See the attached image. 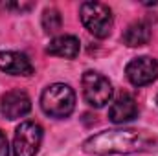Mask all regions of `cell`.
Wrapping results in <instances>:
<instances>
[{
    "label": "cell",
    "instance_id": "obj_1",
    "mask_svg": "<svg viewBox=\"0 0 158 156\" xmlns=\"http://www.w3.org/2000/svg\"><path fill=\"white\" fill-rule=\"evenodd\" d=\"M153 140L136 129H112L90 136L83 143V151L94 156L109 154H134L149 151Z\"/></svg>",
    "mask_w": 158,
    "mask_h": 156
},
{
    "label": "cell",
    "instance_id": "obj_2",
    "mask_svg": "<svg viewBox=\"0 0 158 156\" xmlns=\"http://www.w3.org/2000/svg\"><path fill=\"white\" fill-rule=\"evenodd\" d=\"M40 107L46 116L64 119L76 109V92L64 83H53L44 88L40 96Z\"/></svg>",
    "mask_w": 158,
    "mask_h": 156
},
{
    "label": "cell",
    "instance_id": "obj_3",
    "mask_svg": "<svg viewBox=\"0 0 158 156\" xmlns=\"http://www.w3.org/2000/svg\"><path fill=\"white\" fill-rule=\"evenodd\" d=\"M79 17L83 26L98 39L109 37L112 30V11L101 2H83L79 7Z\"/></svg>",
    "mask_w": 158,
    "mask_h": 156
},
{
    "label": "cell",
    "instance_id": "obj_4",
    "mask_svg": "<svg viewBox=\"0 0 158 156\" xmlns=\"http://www.w3.org/2000/svg\"><path fill=\"white\" fill-rule=\"evenodd\" d=\"M81 84H83L85 101L94 109H101L112 99V84L99 72H94V70L85 72L83 79H81Z\"/></svg>",
    "mask_w": 158,
    "mask_h": 156
},
{
    "label": "cell",
    "instance_id": "obj_5",
    "mask_svg": "<svg viewBox=\"0 0 158 156\" xmlns=\"http://www.w3.org/2000/svg\"><path fill=\"white\" fill-rule=\"evenodd\" d=\"M42 142V127L35 121H22L13 138V156H35Z\"/></svg>",
    "mask_w": 158,
    "mask_h": 156
},
{
    "label": "cell",
    "instance_id": "obj_6",
    "mask_svg": "<svg viewBox=\"0 0 158 156\" xmlns=\"http://www.w3.org/2000/svg\"><path fill=\"white\" fill-rule=\"evenodd\" d=\"M125 76L134 86H145L158 77V61L149 55L136 57L127 64Z\"/></svg>",
    "mask_w": 158,
    "mask_h": 156
},
{
    "label": "cell",
    "instance_id": "obj_7",
    "mask_svg": "<svg viewBox=\"0 0 158 156\" xmlns=\"http://www.w3.org/2000/svg\"><path fill=\"white\" fill-rule=\"evenodd\" d=\"M31 110V99L22 90H9L2 96V114L7 119H19Z\"/></svg>",
    "mask_w": 158,
    "mask_h": 156
},
{
    "label": "cell",
    "instance_id": "obj_8",
    "mask_svg": "<svg viewBox=\"0 0 158 156\" xmlns=\"http://www.w3.org/2000/svg\"><path fill=\"white\" fill-rule=\"evenodd\" d=\"M0 70L9 76L30 77L33 74V64L26 53L20 51H0Z\"/></svg>",
    "mask_w": 158,
    "mask_h": 156
},
{
    "label": "cell",
    "instance_id": "obj_9",
    "mask_svg": "<svg viewBox=\"0 0 158 156\" xmlns=\"http://www.w3.org/2000/svg\"><path fill=\"white\" fill-rule=\"evenodd\" d=\"M136 116H138L136 99L127 92H121L109 109V119L116 125H123V123L134 119Z\"/></svg>",
    "mask_w": 158,
    "mask_h": 156
},
{
    "label": "cell",
    "instance_id": "obj_10",
    "mask_svg": "<svg viewBox=\"0 0 158 156\" xmlns=\"http://www.w3.org/2000/svg\"><path fill=\"white\" fill-rule=\"evenodd\" d=\"M46 51L53 57L76 59L79 55V39L74 35H59L48 44Z\"/></svg>",
    "mask_w": 158,
    "mask_h": 156
},
{
    "label": "cell",
    "instance_id": "obj_11",
    "mask_svg": "<svg viewBox=\"0 0 158 156\" xmlns=\"http://www.w3.org/2000/svg\"><path fill=\"white\" fill-rule=\"evenodd\" d=\"M123 44H127L129 48H140V46H145L149 40H151V28L147 22L143 20H138V22H132L121 35Z\"/></svg>",
    "mask_w": 158,
    "mask_h": 156
},
{
    "label": "cell",
    "instance_id": "obj_12",
    "mask_svg": "<svg viewBox=\"0 0 158 156\" xmlns=\"http://www.w3.org/2000/svg\"><path fill=\"white\" fill-rule=\"evenodd\" d=\"M40 22H42V28L46 33H57L63 26V17L55 7H48V9H44Z\"/></svg>",
    "mask_w": 158,
    "mask_h": 156
},
{
    "label": "cell",
    "instance_id": "obj_13",
    "mask_svg": "<svg viewBox=\"0 0 158 156\" xmlns=\"http://www.w3.org/2000/svg\"><path fill=\"white\" fill-rule=\"evenodd\" d=\"M0 156H9V145H7V138L6 134L0 130Z\"/></svg>",
    "mask_w": 158,
    "mask_h": 156
},
{
    "label": "cell",
    "instance_id": "obj_14",
    "mask_svg": "<svg viewBox=\"0 0 158 156\" xmlns=\"http://www.w3.org/2000/svg\"><path fill=\"white\" fill-rule=\"evenodd\" d=\"M156 105H158V96H156Z\"/></svg>",
    "mask_w": 158,
    "mask_h": 156
}]
</instances>
